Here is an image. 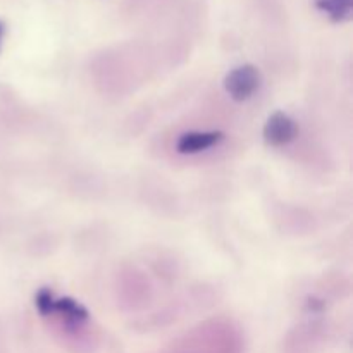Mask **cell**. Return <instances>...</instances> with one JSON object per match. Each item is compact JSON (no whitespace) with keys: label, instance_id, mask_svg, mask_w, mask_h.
<instances>
[{"label":"cell","instance_id":"cell-1","mask_svg":"<svg viewBox=\"0 0 353 353\" xmlns=\"http://www.w3.org/2000/svg\"><path fill=\"white\" fill-rule=\"evenodd\" d=\"M262 85L261 71L254 64H243L231 69L224 78V90L234 102H245L259 92Z\"/></svg>","mask_w":353,"mask_h":353},{"label":"cell","instance_id":"cell-2","mask_svg":"<svg viewBox=\"0 0 353 353\" xmlns=\"http://www.w3.org/2000/svg\"><path fill=\"white\" fill-rule=\"evenodd\" d=\"M262 137H264L265 143L271 147H283V145L292 143L299 137V126L288 114L278 110L268 117L264 130H262Z\"/></svg>","mask_w":353,"mask_h":353},{"label":"cell","instance_id":"cell-3","mask_svg":"<svg viewBox=\"0 0 353 353\" xmlns=\"http://www.w3.org/2000/svg\"><path fill=\"white\" fill-rule=\"evenodd\" d=\"M223 138V131H188L176 141V150L183 155H195L212 148Z\"/></svg>","mask_w":353,"mask_h":353},{"label":"cell","instance_id":"cell-4","mask_svg":"<svg viewBox=\"0 0 353 353\" xmlns=\"http://www.w3.org/2000/svg\"><path fill=\"white\" fill-rule=\"evenodd\" d=\"M314 6L333 23H343L352 17L353 0H314Z\"/></svg>","mask_w":353,"mask_h":353},{"label":"cell","instance_id":"cell-5","mask_svg":"<svg viewBox=\"0 0 353 353\" xmlns=\"http://www.w3.org/2000/svg\"><path fill=\"white\" fill-rule=\"evenodd\" d=\"M54 314H59L61 317H64L69 323H85L88 321L90 314L86 310L85 305H81L79 302H76L74 299H69V296H64V299H55L54 302Z\"/></svg>","mask_w":353,"mask_h":353},{"label":"cell","instance_id":"cell-6","mask_svg":"<svg viewBox=\"0 0 353 353\" xmlns=\"http://www.w3.org/2000/svg\"><path fill=\"white\" fill-rule=\"evenodd\" d=\"M54 302L55 296L48 288H41L40 292L34 295V307H37V310L40 312V316L43 317H48L54 314Z\"/></svg>","mask_w":353,"mask_h":353},{"label":"cell","instance_id":"cell-7","mask_svg":"<svg viewBox=\"0 0 353 353\" xmlns=\"http://www.w3.org/2000/svg\"><path fill=\"white\" fill-rule=\"evenodd\" d=\"M3 34H6V24L0 21V50H2V41H3Z\"/></svg>","mask_w":353,"mask_h":353}]
</instances>
